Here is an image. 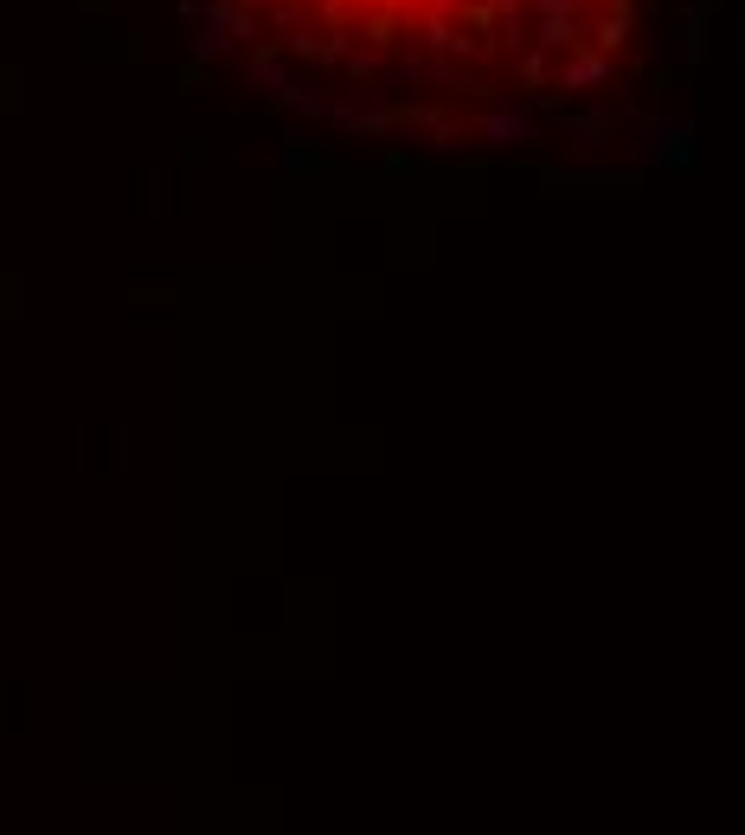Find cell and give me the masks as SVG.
<instances>
[{
  "label": "cell",
  "mask_w": 745,
  "mask_h": 835,
  "mask_svg": "<svg viewBox=\"0 0 745 835\" xmlns=\"http://www.w3.org/2000/svg\"><path fill=\"white\" fill-rule=\"evenodd\" d=\"M296 20L302 33H322L360 52H488L508 46H552L572 33V0H245Z\"/></svg>",
  "instance_id": "cell-1"
}]
</instances>
